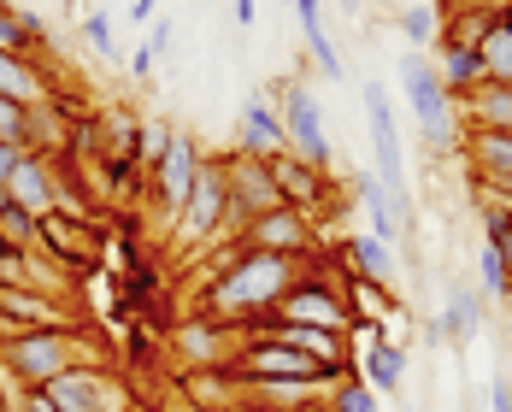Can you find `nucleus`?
Returning a JSON list of instances; mask_svg holds the SVG:
<instances>
[{
  "label": "nucleus",
  "instance_id": "f257e3e1",
  "mask_svg": "<svg viewBox=\"0 0 512 412\" xmlns=\"http://www.w3.org/2000/svg\"><path fill=\"white\" fill-rule=\"evenodd\" d=\"M301 271H307V259L236 248V259L212 277V289L201 295V312L218 318V324H230V330H242V324H254V318H271L277 301L301 283Z\"/></svg>",
  "mask_w": 512,
  "mask_h": 412
},
{
  "label": "nucleus",
  "instance_id": "f03ea898",
  "mask_svg": "<svg viewBox=\"0 0 512 412\" xmlns=\"http://www.w3.org/2000/svg\"><path fill=\"white\" fill-rule=\"evenodd\" d=\"M95 360V342H89V324L77 330H12L0 342V371L18 383V389H48L59 371Z\"/></svg>",
  "mask_w": 512,
  "mask_h": 412
},
{
  "label": "nucleus",
  "instance_id": "7ed1b4c3",
  "mask_svg": "<svg viewBox=\"0 0 512 412\" xmlns=\"http://www.w3.org/2000/svg\"><path fill=\"white\" fill-rule=\"evenodd\" d=\"M365 106V124H371V154H377V183L389 189L395 218H401V236L412 230V201H407V159H401V124H395V101L383 83H365L359 89Z\"/></svg>",
  "mask_w": 512,
  "mask_h": 412
},
{
  "label": "nucleus",
  "instance_id": "20e7f679",
  "mask_svg": "<svg viewBox=\"0 0 512 412\" xmlns=\"http://www.w3.org/2000/svg\"><path fill=\"white\" fill-rule=\"evenodd\" d=\"M401 95H407V112L418 118V130H424V142L430 148H448L454 142V95L442 89V77H436V59H424V53L412 48L401 53Z\"/></svg>",
  "mask_w": 512,
  "mask_h": 412
},
{
  "label": "nucleus",
  "instance_id": "39448f33",
  "mask_svg": "<svg viewBox=\"0 0 512 412\" xmlns=\"http://www.w3.org/2000/svg\"><path fill=\"white\" fill-rule=\"evenodd\" d=\"M224 230H230V189H224L218 159H206L195 189H189V201H183V212H177V242L189 254H201V248H212V236H224Z\"/></svg>",
  "mask_w": 512,
  "mask_h": 412
},
{
  "label": "nucleus",
  "instance_id": "423d86ee",
  "mask_svg": "<svg viewBox=\"0 0 512 412\" xmlns=\"http://www.w3.org/2000/svg\"><path fill=\"white\" fill-rule=\"evenodd\" d=\"M271 318H277V324H312V330L354 336V307H348V289L318 283L312 271H301V283L277 301V312H271Z\"/></svg>",
  "mask_w": 512,
  "mask_h": 412
},
{
  "label": "nucleus",
  "instance_id": "0eeeda50",
  "mask_svg": "<svg viewBox=\"0 0 512 412\" xmlns=\"http://www.w3.org/2000/svg\"><path fill=\"white\" fill-rule=\"evenodd\" d=\"M218 171H224V189H230V224H236V230L254 224L259 212L283 206V189H277V177H271V159L236 148V154L218 159Z\"/></svg>",
  "mask_w": 512,
  "mask_h": 412
},
{
  "label": "nucleus",
  "instance_id": "6e6552de",
  "mask_svg": "<svg viewBox=\"0 0 512 412\" xmlns=\"http://www.w3.org/2000/svg\"><path fill=\"white\" fill-rule=\"evenodd\" d=\"M0 318H6V336L12 330H77L83 307L71 295H48L30 283H0Z\"/></svg>",
  "mask_w": 512,
  "mask_h": 412
},
{
  "label": "nucleus",
  "instance_id": "1a4fd4ad",
  "mask_svg": "<svg viewBox=\"0 0 512 412\" xmlns=\"http://www.w3.org/2000/svg\"><path fill=\"white\" fill-rule=\"evenodd\" d=\"M36 248H48L71 277H83V271H95L101 254H106V224L101 218H77V212H48Z\"/></svg>",
  "mask_w": 512,
  "mask_h": 412
},
{
  "label": "nucleus",
  "instance_id": "9d476101",
  "mask_svg": "<svg viewBox=\"0 0 512 412\" xmlns=\"http://www.w3.org/2000/svg\"><path fill=\"white\" fill-rule=\"evenodd\" d=\"M48 395L59 401V412H130V395L124 383L106 371V365H71L48 383Z\"/></svg>",
  "mask_w": 512,
  "mask_h": 412
},
{
  "label": "nucleus",
  "instance_id": "9b49d317",
  "mask_svg": "<svg viewBox=\"0 0 512 412\" xmlns=\"http://www.w3.org/2000/svg\"><path fill=\"white\" fill-rule=\"evenodd\" d=\"M242 248L254 254H283V259H307L312 254V218L295 206H271L254 224H242Z\"/></svg>",
  "mask_w": 512,
  "mask_h": 412
},
{
  "label": "nucleus",
  "instance_id": "f8f14e48",
  "mask_svg": "<svg viewBox=\"0 0 512 412\" xmlns=\"http://www.w3.org/2000/svg\"><path fill=\"white\" fill-rule=\"evenodd\" d=\"M201 148L189 142V136H165V148H159V159L148 165L154 171V201L159 212H183V201H189V189H195V177H201Z\"/></svg>",
  "mask_w": 512,
  "mask_h": 412
},
{
  "label": "nucleus",
  "instance_id": "ddd939ff",
  "mask_svg": "<svg viewBox=\"0 0 512 412\" xmlns=\"http://www.w3.org/2000/svg\"><path fill=\"white\" fill-rule=\"evenodd\" d=\"M354 354H359V383H371L377 395H401L407 383V348L389 342L377 324H354Z\"/></svg>",
  "mask_w": 512,
  "mask_h": 412
},
{
  "label": "nucleus",
  "instance_id": "4468645a",
  "mask_svg": "<svg viewBox=\"0 0 512 412\" xmlns=\"http://www.w3.org/2000/svg\"><path fill=\"white\" fill-rule=\"evenodd\" d=\"M12 206H24V212H36V218H48L59 212V154H24V165L12 171V183L0 189Z\"/></svg>",
  "mask_w": 512,
  "mask_h": 412
},
{
  "label": "nucleus",
  "instance_id": "2eb2a0df",
  "mask_svg": "<svg viewBox=\"0 0 512 412\" xmlns=\"http://www.w3.org/2000/svg\"><path fill=\"white\" fill-rule=\"evenodd\" d=\"M330 165H312L301 159L295 148H283V154H271V177H277V189H283V206H295V212H307L330 195V177H324Z\"/></svg>",
  "mask_w": 512,
  "mask_h": 412
},
{
  "label": "nucleus",
  "instance_id": "dca6fc26",
  "mask_svg": "<svg viewBox=\"0 0 512 412\" xmlns=\"http://www.w3.org/2000/svg\"><path fill=\"white\" fill-rule=\"evenodd\" d=\"M283 130H289V148L312 165H330V136H324V112L312 101V89H289V101H283Z\"/></svg>",
  "mask_w": 512,
  "mask_h": 412
},
{
  "label": "nucleus",
  "instance_id": "f3484780",
  "mask_svg": "<svg viewBox=\"0 0 512 412\" xmlns=\"http://www.w3.org/2000/svg\"><path fill=\"white\" fill-rule=\"evenodd\" d=\"M236 148H242V154H259V159H271V154L289 148L283 112L271 106V95H254V101L242 106V136H236Z\"/></svg>",
  "mask_w": 512,
  "mask_h": 412
},
{
  "label": "nucleus",
  "instance_id": "a211bd4d",
  "mask_svg": "<svg viewBox=\"0 0 512 412\" xmlns=\"http://www.w3.org/2000/svg\"><path fill=\"white\" fill-rule=\"evenodd\" d=\"M465 159L471 171L483 177V189H501L512 183V130H465Z\"/></svg>",
  "mask_w": 512,
  "mask_h": 412
},
{
  "label": "nucleus",
  "instance_id": "6ab92c4d",
  "mask_svg": "<svg viewBox=\"0 0 512 412\" xmlns=\"http://www.w3.org/2000/svg\"><path fill=\"white\" fill-rule=\"evenodd\" d=\"M483 312H489V295H483L477 283H454V289H448V307L436 312V318H442V336L460 342V348H471V342L483 336Z\"/></svg>",
  "mask_w": 512,
  "mask_h": 412
},
{
  "label": "nucleus",
  "instance_id": "aec40b11",
  "mask_svg": "<svg viewBox=\"0 0 512 412\" xmlns=\"http://www.w3.org/2000/svg\"><path fill=\"white\" fill-rule=\"evenodd\" d=\"M0 101H18V106L53 101L48 65L42 59H24V53H0Z\"/></svg>",
  "mask_w": 512,
  "mask_h": 412
},
{
  "label": "nucleus",
  "instance_id": "412c9836",
  "mask_svg": "<svg viewBox=\"0 0 512 412\" xmlns=\"http://www.w3.org/2000/svg\"><path fill=\"white\" fill-rule=\"evenodd\" d=\"M436 77H442V89H448V95H477V89L489 83L483 53L465 48V42H442V53H436Z\"/></svg>",
  "mask_w": 512,
  "mask_h": 412
},
{
  "label": "nucleus",
  "instance_id": "4be33fe9",
  "mask_svg": "<svg viewBox=\"0 0 512 412\" xmlns=\"http://www.w3.org/2000/svg\"><path fill=\"white\" fill-rule=\"evenodd\" d=\"M465 118L477 130H512V83H483L477 95H465Z\"/></svg>",
  "mask_w": 512,
  "mask_h": 412
},
{
  "label": "nucleus",
  "instance_id": "5701e85b",
  "mask_svg": "<svg viewBox=\"0 0 512 412\" xmlns=\"http://www.w3.org/2000/svg\"><path fill=\"white\" fill-rule=\"evenodd\" d=\"M348 254H354L359 277H371V283H383V289H395V277H401V265H395V248H389V242H377V236L365 230V236H348Z\"/></svg>",
  "mask_w": 512,
  "mask_h": 412
},
{
  "label": "nucleus",
  "instance_id": "b1692460",
  "mask_svg": "<svg viewBox=\"0 0 512 412\" xmlns=\"http://www.w3.org/2000/svg\"><path fill=\"white\" fill-rule=\"evenodd\" d=\"M36 48H42V24H36L24 6L0 0V53H24V59H36Z\"/></svg>",
  "mask_w": 512,
  "mask_h": 412
},
{
  "label": "nucleus",
  "instance_id": "393cba45",
  "mask_svg": "<svg viewBox=\"0 0 512 412\" xmlns=\"http://www.w3.org/2000/svg\"><path fill=\"white\" fill-rule=\"evenodd\" d=\"M359 206H365V218H371V236H377V242H389V248H401V218H395L389 189H383V183H365Z\"/></svg>",
  "mask_w": 512,
  "mask_h": 412
},
{
  "label": "nucleus",
  "instance_id": "a878e982",
  "mask_svg": "<svg viewBox=\"0 0 512 412\" xmlns=\"http://www.w3.org/2000/svg\"><path fill=\"white\" fill-rule=\"evenodd\" d=\"M477 53H483V71H489V83H512V30L495 18L489 24V36L477 42Z\"/></svg>",
  "mask_w": 512,
  "mask_h": 412
},
{
  "label": "nucleus",
  "instance_id": "bb28decb",
  "mask_svg": "<svg viewBox=\"0 0 512 412\" xmlns=\"http://www.w3.org/2000/svg\"><path fill=\"white\" fill-rule=\"evenodd\" d=\"M477 289L489 295V301H512V265L501 248H489L483 242V254H477Z\"/></svg>",
  "mask_w": 512,
  "mask_h": 412
},
{
  "label": "nucleus",
  "instance_id": "cd10ccee",
  "mask_svg": "<svg viewBox=\"0 0 512 412\" xmlns=\"http://www.w3.org/2000/svg\"><path fill=\"white\" fill-rule=\"evenodd\" d=\"M324 412H383V395H377L371 383H359V377H342V383L330 389Z\"/></svg>",
  "mask_w": 512,
  "mask_h": 412
},
{
  "label": "nucleus",
  "instance_id": "c85d7f7f",
  "mask_svg": "<svg viewBox=\"0 0 512 412\" xmlns=\"http://www.w3.org/2000/svg\"><path fill=\"white\" fill-rule=\"evenodd\" d=\"M307 48H312V65L330 77V83H348V65H342V53H336V42L324 36V24L318 30H307Z\"/></svg>",
  "mask_w": 512,
  "mask_h": 412
},
{
  "label": "nucleus",
  "instance_id": "c756f323",
  "mask_svg": "<svg viewBox=\"0 0 512 412\" xmlns=\"http://www.w3.org/2000/svg\"><path fill=\"white\" fill-rule=\"evenodd\" d=\"M401 36L424 53V42H436V12H430V6H407V12H401Z\"/></svg>",
  "mask_w": 512,
  "mask_h": 412
},
{
  "label": "nucleus",
  "instance_id": "7c9ffc66",
  "mask_svg": "<svg viewBox=\"0 0 512 412\" xmlns=\"http://www.w3.org/2000/svg\"><path fill=\"white\" fill-rule=\"evenodd\" d=\"M24 136H30V106L0 101V142H18V148H24ZM24 154H30V148H24Z\"/></svg>",
  "mask_w": 512,
  "mask_h": 412
},
{
  "label": "nucleus",
  "instance_id": "2f4dec72",
  "mask_svg": "<svg viewBox=\"0 0 512 412\" xmlns=\"http://www.w3.org/2000/svg\"><path fill=\"white\" fill-rule=\"evenodd\" d=\"M83 36H89V48L101 53V59L106 53H118L112 48V18H106V12H83Z\"/></svg>",
  "mask_w": 512,
  "mask_h": 412
},
{
  "label": "nucleus",
  "instance_id": "473e14b6",
  "mask_svg": "<svg viewBox=\"0 0 512 412\" xmlns=\"http://www.w3.org/2000/svg\"><path fill=\"white\" fill-rule=\"evenodd\" d=\"M154 59H159V48L142 36V48L130 53V77H142V83H148V77H154Z\"/></svg>",
  "mask_w": 512,
  "mask_h": 412
},
{
  "label": "nucleus",
  "instance_id": "72a5a7b5",
  "mask_svg": "<svg viewBox=\"0 0 512 412\" xmlns=\"http://www.w3.org/2000/svg\"><path fill=\"white\" fill-rule=\"evenodd\" d=\"M18 412H59V401L48 389H18Z\"/></svg>",
  "mask_w": 512,
  "mask_h": 412
},
{
  "label": "nucleus",
  "instance_id": "f704fd0d",
  "mask_svg": "<svg viewBox=\"0 0 512 412\" xmlns=\"http://www.w3.org/2000/svg\"><path fill=\"white\" fill-rule=\"evenodd\" d=\"M18 165H24V148H18V142H0V189L12 183V171H18Z\"/></svg>",
  "mask_w": 512,
  "mask_h": 412
},
{
  "label": "nucleus",
  "instance_id": "c9c22d12",
  "mask_svg": "<svg viewBox=\"0 0 512 412\" xmlns=\"http://www.w3.org/2000/svg\"><path fill=\"white\" fill-rule=\"evenodd\" d=\"M489 412H512V377H495L489 383Z\"/></svg>",
  "mask_w": 512,
  "mask_h": 412
},
{
  "label": "nucleus",
  "instance_id": "e433bc0d",
  "mask_svg": "<svg viewBox=\"0 0 512 412\" xmlns=\"http://www.w3.org/2000/svg\"><path fill=\"white\" fill-rule=\"evenodd\" d=\"M159 18V0H130V24H154Z\"/></svg>",
  "mask_w": 512,
  "mask_h": 412
},
{
  "label": "nucleus",
  "instance_id": "4c0bfd02",
  "mask_svg": "<svg viewBox=\"0 0 512 412\" xmlns=\"http://www.w3.org/2000/svg\"><path fill=\"white\" fill-rule=\"evenodd\" d=\"M148 42H154V48H171V18H154V30H148Z\"/></svg>",
  "mask_w": 512,
  "mask_h": 412
},
{
  "label": "nucleus",
  "instance_id": "58836bf2",
  "mask_svg": "<svg viewBox=\"0 0 512 412\" xmlns=\"http://www.w3.org/2000/svg\"><path fill=\"white\" fill-rule=\"evenodd\" d=\"M436 342H448L442 336V318H424V348H436Z\"/></svg>",
  "mask_w": 512,
  "mask_h": 412
},
{
  "label": "nucleus",
  "instance_id": "ea45409f",
  "mask_svg": "<svg viewBox=\"0 0 512 412\" xmlns=\"http://www.w3.org/2000/svg\"><path fill=\"white\" fill-rule=\"evenodd\" d=\"M236 24H242V30L254 24V0H236Z\"/></svg>",
  "mask_w": 512,
  "mask_h": 412
},
{
  "label": "nucleus",
  "instance_id": "a19ab883",
  "mask_svg": "<svg viewBox=\"0 0 512 412\" xmlns=\"http://www.w3.org/2000/svg\"><path fill=\"white\" fill-rule=\"evenodd\" d=\"M489 195H501V201H512V183H501V189H489Z\"/></svg>",
  "mask_w": 512,
  "mask_h": 412
},
{
  "label": "nucleus",
  "instance_id": "79ce46f5",
  "mask_svg": "<svg viewBox=\"0 0 512 412\" xmlns=\"http://www.w3.org/2000/svg\"><path fill=\"white\" fill-rule=\"evenodd\" d=\"M495 18H501V24H507V30H512V6H501V12H495Z\"/></svg>",
  "mask_w": 512,
  "mask_h": 412
},
{
  "label": "nucleus",
  "instance_id": "37998d69",
  "mask_svg": "<svg viewBox=\"0 0 512 412\" xmlns=\"http://www.w3.org/2000/svg\"><path fill=\"white\" fill-rule=\"evenodd\" d=\"M342 6H348V12H359V0H342Z\"/></svg>",
  "mask_w": 512,
  "mask_h": 412
},
{
  "label": "nucleus",
  "instance_id": "c03bdc74",
  "mask_svg": "<svg viewBox=\"0 0 512 412\" xmlns=\"http://www.w3.org/2000/svg\"><path fill=\"white\" fill-rule=\"evenodd\" d=\"M495 201H501V195H495ZM501 206H507V218H512V201H501Z\"/></svg>",
  "mask_w": 512,
  "mask_h": 412
},
{
  "label": "nucleus",
  "instance_id": "a18cd8bd",
  "mask_svg": "<svg viewBox=\"0 0 512 412\" xmlns=\"http://www.w3.org/2000/svg\"><path fill=\"white\" fill-rule=\"evenodd\" d=\"M0 342H6V318H0Z\"/></svg>",
  "mask_w": 512,
  "mask_h": 412
},
{
  "label": "nucleus",
  "instance_id": "49530a36",
  "mask_svg": "<svg viewBox=\"0 0 512 412\" xmlns=\"http://www.w3.org/2000/svg\"><path fill=\"white\" fill-rule=\"evenodd\" d=\"M0 377H6V371H0Z\"/></svg>",
  "mask_w": 512,
  "mask_h": 412
},
{
  "label": "nucleus",
  "instance_id": "de8ad7c7",
  "mask_svg": "<svg viewBox=\"0 0 512 412\" xmlns=\"http://www.w3.org/2000/svg\"><path fill=\"white\" fill-rule=\"evenodd\" d=\"M224 412H230V407H224Z\"/></svg>",
  "mask_w": 512,
  "mask_h": 412
}]
</instances>
